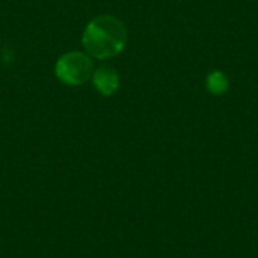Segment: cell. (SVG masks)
Returning a JSON list of instances; mask_svg holds the SVG:
<instances>
[{
  "label": "cell",
  "mask_w": 258,
  "mask_h": 258,
  "mask_svg": "<svg viewBox=\"0 0 258 258\" xmlns=\"http://www.w3.org/2000/svg\"><path fill=\"white\" fill-rule=\"evenodd\" d=\"M91 79H92L94 88L103 97L113 95L119 89V85H121V79H119L118 71L110 65H100V67L94 68Z\"/></svg>",
  "instance_id": "3957f363"
},
{
  "label": "cell",
  "mask_w": 258,
  "mask_h": 258,
  "mask_svg": "<svg viewBox=\"0 0 258 258\" xmlns=\"http://www.w3.org/2000/svg\"><path fill=\"white\" fill-rule=\"evenodd\" d=\"M206 85L209 92L215 95H222L224 92H227L230 83H228V77L222 71H212L206 79Z\"/></svg>",
  "instance_id": "277c9868"
},
{
  "label": "cell",
  "mask_w": 258,
  "mask_h": 258,
  "mask_svg": "<svg viewBox=\"0 0 258 258\" xmlns=\"http://www.w3.org/2000/svg\"><path fill=\"white\" fill-rule=\"evenodd\" d=\"M94 62L85 51H68L54 65V74L67 86H80L92 77Z\"/></svg>",
  "instance_id": "7a4b0ae2"
},
{
  "label": "cell",
  "mask_w": 258,
  "mask_h": 258,
  "mask_svg": "<svg viewBox=\"0 0 258 258\" xmlns=\"http://www.w3.org/2000/svg\"><path fill=\"white\" fill-rule=\"evenodd\" d=\"M127 44V29L124 23L109 14L94 17L85 26L82 45L94 59H110L118 56Z\"/></svg>",
  "instance_id": "6da1fadb"
}]
</instances>
